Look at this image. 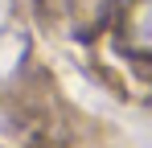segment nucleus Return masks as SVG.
Wrapping results in <instances>:
<instances>
[{
  "mask_svg": "<svg viewBox=\"0 0 152 148\" xmlns=\"http://www.w3.org/2000/svg\"><path fill=\"white\" fill-rule=\"evenodd\" d=\"M37 4H41L45 21L58 25V29L70 33V37L99 33L103 21H107V12H111V0H37Z\"/></svg>",
  "mask_w": 152,
  "mask_h": 148,
  "instance_id": "f257e3e1",
  "label": "nucleus"
},
{
  "mask_svg": "<svg viewBox=\"0 0 152 148\" xmlns=\"http://www.w3.org/2000/svg\"><path fill=\"white\" fill-rule=\"evenodd\" d=\"M119 33H124V49L127 53L152 58V0H127Z\"/></svg>",
  "mask_w": 152,
  "mask_h": 148,
  "instance_id": "f03ea898",
  "label": "nucleus"
}]
</instances>
